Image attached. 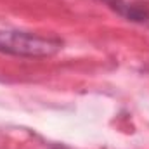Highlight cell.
Returning <instances> with one entry per match:
<instances>
[{
	"mask_svg": "<svg viewBox=\"0 0 149 149\" xmlns=\"http://www.w3.org/2000/svg\"><path fill=\"white\" fill-rule=\"evenodd\" d=\"M63 49L59 38L40 37L30 31L0 30V52L17 57H50Z\"/></svg>",
	"mask_w": 149,
	"mask_h": 149,
	"instance_id": "cell-1",
	"label": "cell"
},
{
	"mask_svg": "<svg viewBox=\"0 0 149 149\" xmlns=\"http://www.w3.org/2000/svg\"><path fill=\"white\" fill-rule=\"evenodd\" d=\"M102 2L127 21L149 26V3L146 2H128V0H102Z\"/></svg>",
	"mask_w": 149,
	"mask_h": 149,
	"instance_id": "cell-2",
	"label": "cell"
}]
</instances>
